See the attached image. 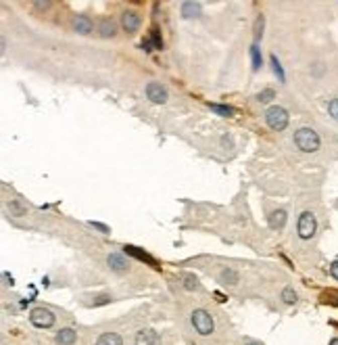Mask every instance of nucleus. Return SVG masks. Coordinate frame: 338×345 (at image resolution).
I'll list each match as a JSON object with an SVG mask.
<instances>
[{
	"instance_id": "nucleus-1",
	"label": "nucleus",
	"mask_w": 338,
	"mask_h": 345,
	"mask_svg": "<svg viewBox=\"0 0 338 345\" xmlns=\"http://www.w3.org/2000/svg\"><path fill=\"white\" fill-rule=\"evenodd\" d=\"M294 143H297V147L301 151H305V153H313V151L319 149V136L311 128H301L294 132Z\"/></svg>"
},
{
	"instance_id": "nucleus-2",
	"label": "nucleus",
	"mask_w": 338,
	"mask_h": 345,
	"mask_svg": "<svg viewBox=\"0 0 338 345\" xmlns=\"http://www.w3.org/2000/svg\"><path fill=\"white\" fill-rule=\"evenodd\" d=\"M265 121L272 130H284L288 126V113L282 107H270L265 113Z\"/></svg>"
},
{
	"instance_id": "nucleus-3",
	"label": "nucleus",
	"mask_w": 338,
	"mask_h": 345,
	"mask_svg": "<svg viewBox=\"0 0 338 345\" xmlns=\"http://www.w3.org/2000/svg\"><path fill=\"white\" fill-rule=\"evenodd\" d=\"M192 324L201 335H211L213 333V318L205 310H194L192 312Z\"/></svg>"
},
{
	"instance_id": "nucleus-4",
	"label": "nucleus",
	"mask_w": 338,
	"mask_h": 345,
	"mask_svg": "<svg viewBox=\"0 0 338 345\" xmlns=\"http://www.w3.org/2000/svg\"><path fill=\"white\" fill-rule=\"evenodd\" d=\"M299 237L301 239H311L315 234V228H317V222H315V216L311 212H305L301 214L299 218Z\"/></svg>"
},
{
	"instance_id": "nucleus-5",
	"label": "nucleus",
	"mask_w": 338,
	"mask_h": 345,
	"mask_svg": "<svg viewBox=\"0 0 338 345\" xmlns=\"http://www.w3.org/2000/svg\"><path fill=\"white\" fill-rule=\"evenodd\" d=\"M30 320H32L34 326L48 328V326L54 324V316H52V312L46 310V308H36V310H32V314H30Z\"/></svg>"
},
{
	"instance_id": "nucleus-6",
	"label": "nucleus",
	"mask_w": 338,
	"mask_h": 345,
	"mask_svg": "<svg viewBox=\"0 0 338 345\" xmlns=\"http://www.w3.org/2000/svg\"><path fill=\"white\" fill-rule=\"evenodd\" d=\"M146 96H148L152 103L161 105V103L167 101V90H165L161 84H157V82H150V84L146 86Z\"/></svg>"
},
{
	"instance_id": "nucleus-7",
	"label": "nucleus",
	"mask_w": 338,
	"mask_h": 345,
	"mask_svg": "<svg viewBox=\"0 0 338 345\" xmlns=\"http://www.w3.org/2000/svg\"><path fill=\"white\" fill-rule=\"evenodd\" d=\"M136 345H161V337L152 328H144L136 335Z\"/></svg>"
},
{
	"instance_id": "nucleus-8",
	"label": "nucleus",
	"mask_w": 338,
	"mask_h": 345,
	"mask_svg": "<svg viewBox=\"0 0 338 345\" xmlns=\"http://www.w3.org/2000/svg\"><path fill=\"white\" fill-rule=\"evenodd\" d=\"M121 25H123V30L128 32V34H134L138 27H140V17L136 15L134 11H125L123 15H121Z\"/></svg>"
},
{
	"instance_id": "nucleus-9",
	"label": "nucleus",
	"mask_w": 338,
	"mask_h": 345,
	"mask_svg": "<svg viewBox=\"0 0 338 345\" xmlns=\"http://www.w3.org/2000/svg\"><path fill=\"white\" fill-rule=\"evenodd\" d=\"M73 30L79 32V34H90V32H92V21H90V17H86V15H77V17L73 19Z\"/></svg>"
},
{
	"instance_id": "nucleus-10",
	"label": "nucleus",
	"mask_w": 338,
	"mask_h": 345,
	"mask_svg": "<svg viewBox=\"0 0 338 345\" xmlns=\"http://www.w3.org/2000/svg\"><path fill=\"white\" fill-rule=\"evenodd\" d=\"M182 15H184L186 19L199 17L201 15V5L199 3H184V5H182Z\"/></svg>"
},
{
	"instance_id": "nucleus-11",
	"label": "nucleus",
	"mask_w": 338,
	"mask_h": 345,
	"mask_svg": "<svg viewBox=\"0 0 338 345\" xmlns=\"http://www.w3.org/2000/svg\"><path fill=\"white\" fill-rule=\"evenodd\" d=\"M107 261H109V266L115 270V272H123L125 268H128V264H125L123 257H121L119 253H111V255L107 257Z\"/></svg>"
},
{
	"instance_id": "nucleus-12",
	"label": "nucleus",
	"mask_w": 338,
	"mask_h": 345,
	"mask_svg": "<svg viewBox=\"0 0 338 345\" xmlns=\"http://www.w3.org/2000/svg\"><path fill=\"white\" fill-rule=\"evenodd\" d=\"M56 343L59 345H73L75 343V333L71 328H63L59 335H56Z\"/></svg>"
},
{
	"instance_id": "nucleus-13",
	"label": "nucleus",
	"mask_w": 338,
	"mask_h": 345,
	"mask_svg": "<svg viewBox=\"0 0 338 345\" xmlns=\"http://www.w3.org/2000/svg\"><path fill=\"white\" fill-rule=\"evenodd\" d=\"M150 46H154V48H161V46H163L161 36H159V30H152V32H150V38L142 42V48H144V50H152Z\"/></svg>"
},
{
	"instance_id": "nucleus-14",
	"label": "nucleus",
	"mask_w": 338,
	"mask_h": 345,
	"mask_svg": "<svg viewBox=\"0 0 338 345\" xmlns=\"http://www.w3.org/2000/svg\"><path fill=\"white\" fill-rule=\"evenodd\" d=\"M286 222V212L284 210H276L272 216H270V226L276 230V228H282Z\"/></svg>"
},
{
	"instance_id": "nucleus-15",
	"label": "nucleus",
	"mask_w": 338,
	"mask_h": 345,
	"mask_svg": "<svg viewBox=\"0 0 338 345\" xmlns=\"http://www.w3.org/2000/svg\"><path fill=\"white\" fill-rule=\"evenodd\" d=\"M96 345H121V337L117 333H105L98 337Z\"/></svg>"
},
{
	"instance_id": "nucleus-16",
	"label": "nucleus",
	"mask_w": 338,
	"mask_h": 345,
	"mask_svg": "<svg viewBox=\"0 0 338 345\" xmlns=\"http://www.w3.org/2000/svg\"><path fill=\"white\" fill-rule=\"evenodd\" d=\"M98 32H101L103 38H111L115 36V23H113L111 19H103L101 25H98Z\"/></svg>"
},
{
	"instance_id": "nucleus-17",
	"label": "nucleus",
	"mask_w": 338,
	"mask_h": 345,
	"mask_svg": "<svg viewBox=\"0 0 338 345\" xmlns=\"http://www.w3.org/2000/svg\"><path fill=\"white\" fill-rule=\"evenodd\" d=\"M125 253H130V255L138 257V259H144V261H148L150 266H154V259H152L150 255H146V253H142V251H138L136 247H132V245H125Z\"/></svg>"
},
{
	"instance_id": "nucleus-18",
	"label": "nucleus",
	"mask_w": 338,
	"mask_h": 345,
	"mask_svg": "<svg viewBox=\"0 0 338 345\" xmlns=\"http://www.w3.org/2000/svg\"><path fill=\"white\" fill-rule=\"evenodd\" d=\"M9 212L13 214V216H17V218H21V216H25V207H23V203L21 201H11L9 203Z\"/></svg>"
},
{
	"instance_id": "nucleus-19",
	"label": "nucleus",
	"mask_w": 338,
	"mask_h": 345,
	"mask_svg": "<svg viewBox=\"0 0 338 345\" xmlns=\"http://www.w3.org/2000/svg\"><path fill=\"white\" fill-rule=\"evenodd\" d=\"M211 109H213L215 113H219V115H225V117L234 115V109L232 107H225V105H211Z\"/></svg>"
},
{
	"instance_id": "nucleus-20",
	"label": "nucleus",
	"mask_w": 338,
	"mask_h": 345,
	"mask_svg": "<svg viewBox=\"0 0 338 345\" xmlns=\"http://www.w3.org/2000/svg\"><path fill=\"white\" fill-rule=\"evenodd\" d=\"M250 59H252V69H259L261 67V54H259V48L257 46L250 48Z\"/></svg>"
},
{
	"instance_id": "nucleus-21",
	"label": "nucleus",
	"mask_w": 338,
	"mask_h": 345,
	"mask_svg": "<svg viewBox=\"0 0 338 345\" xmlns=\"http://www.w3.org/2000/svg\"><path fill=\"white\" fill-rule=\"evenodd\" d=\"M221 279L223 281H230V285H236L238 283V274L234 270H223L221 272Z\"/></svg>"
},
{
	"instance_id": "nucleus-22",
	"label": "nucleus",
	"mask_w": 338,
	"mask_h": 345,
	"mask_svg": "<svg viewBox=\"0 0 338 345\" xmlns=\"http://www.w3.org/2000/svg\"><path fill=\"white\" fill-rule=\"evenodd\" d=\"M282 299H284L286 303H294V301H297V293H294L292 289L288 287V289H284V291H282Z\"/></svg>"
},
{
	"instance_id": "nucleus-23",
	"label": "nucleus",
	"mask_w": 338,
	"mask_h": 345,
	"mask_svg": "<svg viewBox=\"0 0 338 345\" xmlns=\"http://www.w3.org/2000/svg\"><path fill=\"white\" fill-rule=\"evenodd\" d=\"M272 65H274V72H276L278 80H280V82H284V80H286V76H284V72H282V67H280V63H278V59H276V57H272Z\"/></svg>"
},
{
	"instance_id": "nucleus-24",
	"label": "nucleus",
	"mask_w": 338,
	"mask_h": 345,
	"mask_svg": "<svg viewBox=\"0 0 338 345\" xmlns=\"http://www.w3.org/2000/svg\"><path fill=\"white\" fill-rule=\"evenodd\" d=\"M257 99H259L261 103H270V101L274 99V90H272V88H267V90L259 92V96H257Z\"/></svg>"
},
{
	"instance_id": "nucleus-25",
	"label": "nucleus",
	"mask_w": 338,
	"mask_h": 345,
	"mask_svg": "<svg viewBox=\"0 0 338 345\" xmlns=\"http://www.w3.org/2000/svg\"><path fill=\"white\" fill-rule=\"evenodd\" d=\"M328 111H330V115H332L334 119H338V99L330 101V105H328Z\"/></svg>"
},
{
	"instance_id": "nucleus-26",
	"label": "nucleus",
	"mask_w": 338,
	"mask_h": 345,
	"mask_svg": "<svg viewBox=\"0 0 338 345\" xmlns=\"http://www.w3.org/2000/svg\"><path fill=\"white\" fill-rule=\"evenodd\" d=\"M261 30H263V17L257 19V27H255V40L261 38Z\"/></svg>"
},
{
	"instance_id": "nucleus-27",
	"label": "nucleus",
	"mask_w": 338,
	"mask_h": 345,
	"mask_svg": "<svg viewBox=\"0 0 338 345\" xmlns=\"http://www.w3.org/2000/svg\"><path fill=\"white\" fill-rule=\"evenodd\" d=\"M199 285H196V279L194 276H186V289H196Z\"/></svg>"
},
{
	"instance_id": "nucleus-28",
	"label": "nucleus",
	"mask_w": 338,
	"mask_h": 345,
	"mask_svg": "<svg viewBox=\"0 0 338 345\" xmlns=\"http://www.w3.org/2000/svg\"><path fill=\"white\" fill-rule=\"evenodd\" d=\"M330 274H332V276H334V279L338 281V261H334V264L330 266Z\"/></svg>"
},
{
	"instance_id": "nucleus-29",
	"label": "nucleus",
	"mask_w": 338,
	"mask_h": 345,
	"mask_svg": "<svg viewBox=\"0 0 338 345\" xmlns=\"http://www.w3.org/2000/svg\"><path fill=\"white\" fill-rule=\"evenodd\" d=\"M50 5L48 3H36V9H48Z\"/></svg>"
},
{
	"instance_id": "nucleus-30",
	"label": "nucleus",
	"mask_w": 338,
	"mask_h": 345,
	"mask_svg": "<svg viewBox=\"0 0 338 345\" xmlns=\"http://www.w3.org/2000/svg\"><path fill=\"white\" fill-rule=\"evenodd\" d=\"M330 345H338V339H332V343Z\"/></svg>"
},
{
	"instance_id": "nucleus-31",
	"label": "nucleus",
	"mask_w": 338,
	"mask_h": 345,
	"mask_svg": "<svg viewBox=\"0 0 338 345\" xmlns=\"http://www.w3.org/2000/svg\"><path fill=\"white\" fill-rule=\"evenodd\" d=\"M248 345H259V343H248Z\"/></svg>"
}]
</instances>
